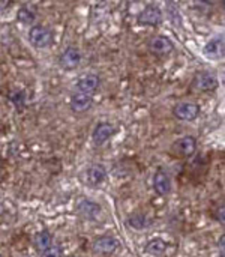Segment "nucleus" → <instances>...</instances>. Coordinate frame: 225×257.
Masks as SVG:
<instances>
[{
  "label": "nucleus",
  "instance_id": "obj_1",
  "mask_svg": "<svg viewBox=\"0 0 225 257\" xmlns=\"http://www.w3.org/2000/svg\"><path fill=\"white\" fill-rule=\"evenodd\" d=\"M29 39H30L33 47H36V48H47L51 44V41H53V35H51V32L47 27L35 26L33 29H30Z\"/></svg>",
  "mask_w": 225,
  "mask_h": 257
},
{
  "label": "nucleus",
  "instance_id": "obj_2",
  "mask_svg": "<svg viewBox=\"0 0 225 257\" xmlns=\"http://www.w3.org/2000/svg\"><path fill=\"white\" fill-rule=\"evenodd\" d=\"M194 87L200 92H212L218 87V80L210 72H198L194 78Z\"/></svg>",
  "mask_w": 225,
  "mask_h": 257
},
{
  "label": "nucleus",
  "instance_id": "obj_3",
  "mask_svg": "<svg viewBox=\"0 0 225 257\" xmlns=\"http://www.w3.org/2000/svg\"><path fill=\"white\" fill-rule=\"evenodd\" d=\"M173 113L180 120H194L200 114V107L194 102H179Z\"/></svg>",
  "mask_w": 225,
  "mask_h": 257
},
{
  "label": "nucleus",
  "instance_id": "obj_4",
  "mask_svg": "<svg viewBox=\"0 0 225 257\" xmlns=\"http://www.w3.org/2000/svg\"><path fill=\"white\" fill-rule=\"evenodd\" d=\"M173 152L179 157H183V158H188L191 155L195 154V149H197V142L194 137H182L179 139L174 145H173Z\"/></svg>",
  "mask_w": 225,
  "mask_h": 257
},
{
  "label": "nucleus",
  "instance_id": "obj_5",
  "mask_svg": "<svg viewBox=\"0 0 225 257\" xmlns=\"http://www.w3.org/2000/svg\"><path fill=\"white\" fill-rule=\"evenodd\" d=\"M203 54L207 59H221L225 56V41L224 39H212L209 41L204 48Z\"/></svg>",
  "mask_w": 225,
  "mask_h": 257
},
{
  "label": "nucleus",
  "instance_id": "obj_6",
  "mask_svg": "<svg viewBox=\"0 0 225 257\" xmlns=\"http://www.w3.org/2000/svg\"><path fill=\"white\" fill-rule=\"evenodd\" d=\"M161 20H162V12L156 6L146 8L138 17V23L144 24V26H156L161 23Z\"/></svg>",
  "mask_w": 225,
  "mask_h": 257
},
{
  "label": "nucleus",
  "instance_id": "obj_7",
  "mask_svg": "<svg viewBox=\"0 0 225 257\" xmlns=\"http://www.w3.org/2000/svg\"><path fill=\"white\" fill-rule=\"evenodd\" d=\"M80 60H81V53H80V50H77V48H74V47H69V48H66V50L62 53L59 62H60L62 68H65V69H74V68L80 63Z\"/></svg>",
  "mask_w": 225,
  "mask_h": 257
},
{
  "label": "nucleus",
  "instance_id": "obj_8",
  "mask_svg": "<svg viewBox=\"0 0 225 257\" xmlns=\"http://www.w3.org/2000/svg\"><path fill=\"white\" fill-rule=\"evenodd\" d=\"M153 188L159 196H167L171 191V179L167 172L159 170L153 178Z\"/></svg>",
  "mask_w": 225,
  "mask_h": 257
},
{
  "label": "nucleus",
  "instance_id": "obj_9",
  "mask_svg": "<svg viewBox=\"0 0 225 257\" xmlns=\"http://www.w3.org/2000/svg\"><path fill=\"white\" fill-rule=\"evenodd\" d=\"M149 48H150L155 54L162 56V54L171 53L173 48H174V45H173V42H171L168 38H165V36H155V38L149 42Z\"/></svg>",
  "mask_w": 225,
  "mask_h": 257
},
{
  "label": "nucleus",
  "instance_id": "obj_10",
  "mask_svg": "<svg viewBox=\"0 0 225 257\" xmlns=\"http://www.w3.org/2000/svg\"><path fill=\"white\" fill-rule=\"evenodd\" d=\"M113 133H114V128H113L111 123H108V122L99 123L96 126V130L93 131V142H95V145H98V146L104 145L113 136Z\"/></svg>",
  "mask_w": 225,
  "mask_h": 257
},
{
  "label": "nucleus",
  "instance_id": "obj_11",
  "mask_svg": "<svg viewBox=\"0 0 225 257\" xmlns=\"http://www.w3.org/2000/svg\"><path fill=\"white\" fill-rule=\"evenodd\" d=\"M92 105V96L89 93H83V92H78L72 96L71 99V108L77 113H81V111H86L89 107Z\"/></svg>",
  "mask_w": 225,
  "mask_h": 257
},
{
  "label": "nucleus",
  "instance_id": "obj_12",
  "mask_svg": "<svg viewBox=\"0 0 225 257\" xmlns=\"http://www.w3.org/2000/svg\"><path fill=\"white\" fill-rule=\"evenodd\" d=\"M117 247H119V241L111 236H104L93 242V250L98 253H113Z\"/></svg>",
  "mask_w": 225,
  "mask_h": 257
},
{
  "label": "nucleus",
  "instance_id": "obj_13",
  "mask_svg": "<svg viewBox=\"0 0 225 257\" xmlns=\"http://www.w3.org/2000/svg\"><path fill=\"white\" fill-rule=\"evenodd\" d=\"M105 178H107V172H105V169H104L102 166H99V164H93V166L89 169V172H87V181H89V184H90L92 187L101 185V184L105 181Z\"/></svg>",
  "mask_w": 225,
  "mask_h": 257
},
{
  "label": "nucleus",
  "instance_id": "obj_14",
  "mask_svg": "<svg viewBox=\"0 0 225 257\" xmlns=\"http://www.w3.org/2000/svg\"><path fill=\"white\" fill-rule=\"evenodd\" d=\"M98 84H99L98 75H95V74H86V75H83V77L80 78V81H78V89H80V92L89 93V95H90V92L96 90Z\"/></svg>",
  "mask_w": 225,
  "mask_h": 257
},
{
  "label": "nucleus",
  "instance_id": "obj_15",
  "mask_svg": "<svg viewBox=\"0 0 225 257\" xmlns=\"http://www.w3.org/2000/svg\"><path fill=\"white\" fill-rule=\"evenodd\" d=\"M165 250H167V244L162 239H152L146 247V253L152 256H162Z\"/></svg>",
  "mask_w": 225,
  "mask_h": 257
},
{
  "label": "nucleus",
  "instance_id": "obj_16",
  "mask_svg": "<svg viewBox=\"0 0 225 257\" xmlns=\"http://www.w3.org/2000/svg\"><path fill=\"white\" fill-rule=\"evenodd\" d=\"M80 212L84 215V217H87V218H95L98 214H99V211H101V208H99V205H96V203H93V202H83L81 205H80Z\"/></svg>",
  "mask_w": 225,
  "mask_h": 257
},
{
  "label": "nucleus",
  "instance_id": "obj_17",
  "mask_svg": "<svg viewBox=\"0 0 225 257\" xmlns=\"http://www.w3.org/2000/svg\"><path fill=\"white\" fill-rule=\"evenodd\" d=\"M35 244L38 247L39 251H47L48 248H51V236L48 232H39L35 238Z\"/></svg>",
  "mask_w": 225,
  "mask_h": 257
},
{
  "label": "nucleus",
  "instance_id": "obj_18",
  "mask_svg": "<svg viewBox=\"0 0 225 257\" xmlns=\"http://www.w3.org/2000/svg\"><path fill=\"white\" fill-rule=\"evenodd\" d=\"M18 20H20L21 23L30 24V23H33V20H35V14H33L29 8H21V9L18 11Z\"/></svg>",
  "mask_w": 225,
  "mask_h": 257
},
{
  "label": "nucleus",
  "instance_id": "obj_19",
  "mask_svg": "<svg viewBox=\"0 0 225 257\" xmlns=\"http://www.w3.org/2000/svg\"><path fill=\"white\" fill-rule=\"evenodd\" d=\"M129 226H132L134 229H143V227H146L147 224H149V221L143 217V215H134V217H131L129 218Z\"/></svg>",
  "mask_w": 225,
  "mask_h": 257
},
{
  "label": "nucleus",
  "instance_id": "obj_20",
  "mask_svg": "<svg viewBox=\"0 0 225 257\" xmlns=\"http://www.w3.org/2000/svg\"><path fill=\"white\" fill-rule=\"evenodd\" d=\"M11 101L15 104V105H21L23 102H24V92L23 90H17V92H14V93H11Z\"/></svg>",
  "mask_w": 225,
  "mask_h": 257
},
{
  "label": "nucleus",
  "instance_id": "obj_21",
  "mask_svg": "<svg viewBox=\"0 0 225 257\" xmlns=\"http://www.w3.org/2000/svg\"><path fill=\"white\" fill-rule=\"evenodd\" d=\"M42 257H60V248L59 247H51L47 251H44Z\"/></svg>",
  "mask_w": 225,
  "mask_h": 257
},
{
  "label": "nucleus",
  "instance_id": "obj_22",
  "mask_svg": "<svg viewBox=\"0 0 225 257\" xmlns=\"http://www.w3.org/2000/svg\"><path fill=\"white\" fill-rule=\"evenodd\" d=\"M215 217H216V220H218L221 224H224L225 226V206H221V208L216 211Z\"/></svg>",
  "mask_w": 225,
  "mask_h": 257
},
{
  "label": "nucleus",
  "instance_id": "obj_23",
  "mask_svg": "<svg viewBox=\"0 0 225 257\" xmlns=\"http://www.w3.org/2000/svg\"><path fill=\"white\" fill-rule=\"evenodd\" d=\"M218 245H219V250H221V256H225V235H222L218 241Z\"/></svg>",
  "mask_w": 225,
  "mask_h": 257
},
{
  "label": "nucleus",
  "instance_id": "obj_24",
  "mask_svg": "<svg viewBox=\"0 0 225 257\" xmlns=\"http://www.w3.org/2000/svg\"><path fill=\"white\" fill-rule=\"evenodd\" d=\"M222 6H224V9H225V2H222Z\"/></svg>",
  "mask_w": 225,
  "mask_h": 257
}]
</instances>
